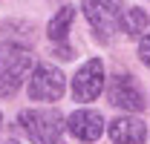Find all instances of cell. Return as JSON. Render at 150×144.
Segmentation results:
<instances>
[{"mask_svg":"<svg viewBox=\"0 0 150 144\" xmlns=\"http://www.w3.org/2000/svg\"><path fill=\"white\" fill-rule=\"evenodd\" d=\"M32 69V52L18 43L0 46V98H12Z\"/></svg>","mask_w":150,"mask_h":144,"instance_id":"1","label":"cell"},{"mask_svg":"<svg viewBox=\"0 0 150 144\" xmlns=\"http://www.w3.org/2000/svg\"><path fill=\"white\" fill-rule=\"evenodd\" d=\"M67 127L78 141H98L104 133V118L95 109H75L67 121Z\"/></svg>","mask_w":150,"mask_h":144,"instance_id":"7","label":"cell"},{"mask_svg":"<svg viewBox=\"0 0 150 144\" xmlns=\"http://www.w3.org/2000/svg\"><path fill=\"white\" fill-rule=\"evenodd\" d=\"M104 90V64L93 58L87 61L72 78V98L75 101H95Z\"/></svg>","mask_w":150,"mask_h":144,"instance_id":"5","label":"cell"},{"mask_svg":"<svg viewBox=\"0 0 150 144\" xmlns=\"http://www.w3.org/2000/svg\"><path fill=\"white\" fill-rule=\"evenodd\" d=\"M139 58H142V64L150 69V35L142 37V43H139Z\"/></svg>","mask_w":150,"mask_h":144,"instance_id":"11","label":"cell"},{"mask_svg":"<svg viewBox=\"0 0 150 144\" xmlns=\"http://www.w3.org/2000/svg\"><path fill=\"white\" fill-rule=\"evenodd\" d=\"M0 124H3V115H0Z\"/></svg>","mask_w":150,"mask_h":144,"instance_id":"13","label":"cell"},{"mask_svg":"<svg viewBox=\"0 0 150 144\" xmlns=\"http://www.w3.org/2000/svg\"><path fill=\"white\" fill-rule=\"evenodd\" d=\"M84 15L90 20L93 32L107 43V40L121 29L124 6H121L118 0H84Z\"/></svg>","mask_w":150,"mask_h":144,"instance_id":"3","label":"cell"},{"mask_svg":"<svg viewBox=\"0 0 150 144\" xmlns=\"http://www.w3.org/2000/svg\"><path fill=\"white\" fill-rule=\"evenodd\" d=\"M67 90L64 72L52 66V64H40L35 66L32 78H29V98L32 101H58Z\"/></svg>","mask_w":150,"mask_h":144,"instance_id":"4","label":"cell"},{"mask_svg":"<svg viewBox=\"0 0 150 144\" xmlns=\"http://www.w3.org/2000/svg\"><path fill=\"white\" fill-rule=\"evenodd\" d=\"M6 144H18V141H6Z\"/></svg>","mask_w":150,"mask_h":144,"instance_id":"12","label":"cell"},{"mask_svg":"<svg viewBox=\"0 0 150 144\" xmlns=\"http://www.w3.org/2000/svg\"><path fill=\"white\" fill-rule=\"evenodd\" d=\"M18 121L32 144H58L61 141L64 118H61L58 109H23Z\"/></svg>","mask_w":150,"mask_h":144,"instance_id":"2","label":"cell"},{"mask_svg":"<svg viewBox=\"0 0 150 144\" xmlns=\"http://www.w3.org/2000/svg\"><path fill=\"white\" fill-rule=\"evenodd\" d=\"M121 29H124V32H127L130 37L144 35V29H147V15H144L142 9H124V18H121Z\"/></svg>","mask_w":150,"mask_h":144,"instance_id":"10","label":"cell"},{"mask_svg":"<svg viewBox=\"0 0 150 144\" xmlns=\"http://www.w3.org/2000/svg\"><path fill=\"white\" fill-rule=\"evenodd\" d=\"M72 18H75V9L72 6H64L55 18L49 20V32H46L49 40H55V43L67 40V32H69V26H72Z\"/></svg>","mask_w":150,"mask_h":144,"instance_id":"9","label":"cell"},{"mask_svg":"<svg viewBox=\"0 0 150 144\" xmlns=\"http://www.w3.org/2000/svg\"><path fill=\"white\" fill-rule=\"evenodd\" d=\"M110 138L115 144H144L147 138V127L142 118H133V115H121L110 124Z\"/></svg>","mask_w":150,"mask_h":144,"instance_id":"8","label":"cell"},{"mask_svg":"<svg viewBox=\"0 0 150 144\" xmlns=\"http://www.w3.org/2000/svg\"><path fill=\"white\" fill-rule=\"evenodd\" d=\"M110 104L112 107H121V109H130V112H139V109H144V95L139 90V84H136V78L133 75H112L110 81Z\"/></svg>","mask_w":150,"mask_h":144,"instance_id":"6","label":"cell"}]
</instances>
